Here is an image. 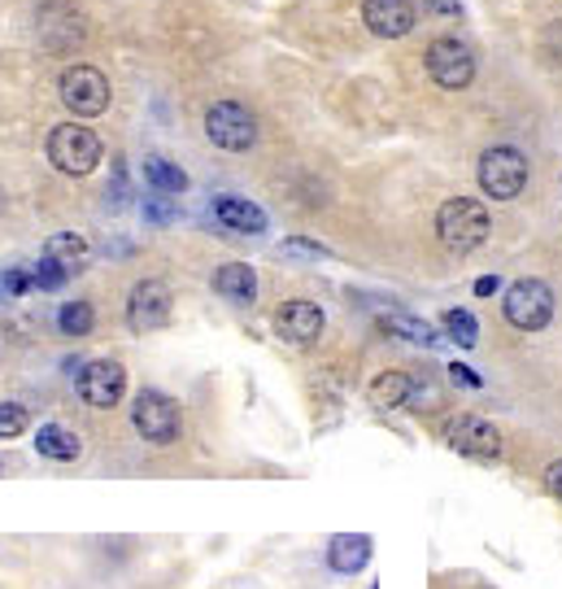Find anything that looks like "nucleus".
<instances>
[{
  "instance_id": "nucleus-1",
  "label": "nucleus",
  "mask_w": 562,
  "mask_h": 589,
  "mask_svg": "<svg viewBox=\"0 0 562 589\" xmlns=\"http://www.w3.org/2000/svg\"><path fill=\"white\" fill-rule=\"evenodd\" d=\"M489 232H493L489 210H484V201H476V197H454V201H445V206L436 210V236H441V245H445L449 254H471V250H480V245L489 241Z\"/></svg>"
},
{
  "instance_id": "nucleus-2",
  "label": "nucleus",
  "mask_w": 562,
  "mask_h": 589,
  "mask_svg": "<svg viewBox=\"0 0 562 589\" xmlns=\"http://www.w3.org/2000/svg\"><path fill=\"white\" fill-rule=\"evenodd\" d=\"M480 188L493 197V201H515L524 188H528V158L511 145H493L480 153Z\"/></svg>"
},
{
  "instance_id": "nucleus-3",
  "label": "nucleus",
  "mask_w": 562,
  "mask_h": 589,
  "mask_svg": "<svg viewBox=\"0 0 562 589\" xmlns=\"http://www.w3.org/2000/svg\"><path fill=\"white\" fill-rule=\"evenodd\" d=\"M48 162H52L61 175H92L96 162H101V140H96V131H87V127H79V123L52 127V136H48Z\"/></svg>"
},
{
  "instance_id": "nucleus-4",
  "label": "nucleus",
  "mask_w": 562,
  "mask_h": 589,
  "mask_svg": "<svg viewBox=\"0 0 562 589\" xmlns=\"http://www.w3.org/2000/svg\"><path fill=\"white\" fill-rule=\"evenodd\" d=\"M428 74H432L436 88L463 92V88H471V79H476V53H471L467 39H458V35H436V39L428 44Z\"/></svg>"
},
{
  "instance_id": "nucleus-5",
  "label": "nucleus",
  "mask_w": 562,
  "mask_h": 589,
  "mask_svg": "<svg viewBox=\"0 0 562 589\" xmlns=\"http://www.w3.org/2000/svg\"><path fill=\"white\" fill-rule=\"evenodd\" d=\"M206 136L227 153H249L258 145V118L241 101H214L206 109Z\"/></svg>"
},
{
  "instance_id": "nucleus-6",
  "label": "nucleus",
  "mask_w": 562,
  "mask_h": 589,
  "mask_svg": "<svg viewBox=\"0 0 562 589\" xmlns=\"http://www.w3.org/2000/svg\"><path fill=\"white\" fill-rule=\"evenodd\" d=\"M441 441L476 463H493L502 459V432L484 419V415H454L441 424Z\"/></svg>"
},
{
  "instance_id": "nucleus-7",
  "label": "nucleus",
  "mask_w": 562,
  "mask_h": 589,
  "mask_svg": "<svg viewBox=\"0 0 562 589\" xmlns=\"http://www.w3.org/2000/svg\"><path fill=\"white\" fill-rule=\"evenodd\" d=\"M502 310H506V323H511V327H519V332H541V327L554 319V293H550L546 280H515V285L506 289Z\"/></svg>"
},
{
  "instance_id": "nucleus-8",
  "label": "nucleus",
  "mask_w": 562,
  "mask_h": 589,
  "mask_svg": "<svg viewBox=\"0 0 562 589\" xmlns=\"http://www.w3.org/2000/svg\"><path fill=\"white\" fill-rule=\"evenodd\" d=\"M57 92H61V105L74 109V118H96L109 109V79L96 66H70Z\"/></svg>"
},
{
  "instance_id": "nucleus-9",
  "label": "nucleus",
  "mask_w": 562,
  "mask_h": 589,
  "mask_svg": "<svg viewBox=\"0 0 562 589\" xmlns=\"http://www.w3.org/2000/svg\"><path fill=\"white\" fill-rule=\"evenodd\" d=\"M131 424L149 446H171L179 437V406L162 389H144L131 406Z\"/></svg>"
},
{
  "instance_id": "nucleus-10",
  "label": "nucleus",
  "mask_w": 562,
  "mask_h": 589,
  "mask_svg": "<svg viewBox=\"0 0 562 589\" xmlns=\"http://www.w3.org/2000/svg\"><path fill=\"white\" fill-rule=\"evenodd\" d=\"M122 389H127V371H122V362H114V358H96V362H83V367H79V397H83L87 406L109 411V406H118Z\"/></svg>"
},
{
  "instance_id": "nucleus-11",
  "label": "nucleus",
  "mask_w": 562,
  "mask_h": 589,
  "mask_svg": "<svg viewBox=\"0 0 562 589\" xmlns=\"http://www.w3.org/2000/svg\"><path fill=\"white\" fill-rule=\"evenodd\" d=\"M171 319V289L162 280H140L127 297V323L136 332H157Z\"/></svg>"
},
{
  "instance_id": "nucleus-12",
  "label": "nucleus",
  "mask_w": 562,
  "mask_h": 589,
  "mask_svg": "<svg viewBox=\"0 0 562 589\" xmlns=\"http://www.w3.org/2000/svg\"><path fill=\"white\" fill-rule=\"evenodd\" d=\"M414 18H419L414 0H362V22H366V31L379 35V39H401V35H410V31H414Z\"/></svg>"
},
{
  "instance_id": "nucleus-13",
  "label": "nucleus",
  "mask_w": 562,
  "mask_h": 589,
  "mask_svg": "<svg viewBox=\"0 0 562 589\" xmlns=\"http://www.w3.org/2000/svg\"><path fill=\"white\" fill-rule=\"evenodd\" d=\"M323 323H327L323 305H314L305 297L283 301L280 310H276V332H280L283 340H292V345H314L323 336Z\"/></svg>"
},
{
  "instance_id": "nucleus-14",
  "label": "nucleus",
  "mask_w": 562,
  "mask_h": 589,
  "mask_svg": "<svg viewBox=\"0 0 562 589\" xmlns=\"http://www.w3.org/2000/svg\"><path fill=\"white\" fill-rule=\"evenodd\" d=\"M214 219L223 223V228H232V232H245V236H258V232H267V210L262 206H254V201H245V197H214Z\"/></svg>"
},
{
  "instance_id": "nucleus-15",
  "label": "nucleus",
  "mask_w": 562,
  "mask_h": 589,
  "mask_svg": "<svg viewBox=\"0 0 562 589\" xmlns=\"http://www.w3.org/2000/svg\"><path fill=\"white\" fill-rule=\"evenodd\" d=\"M44 258L57 263L66 276H79V272L92 263V245H87V236H79V232H57V236H48Z\"/></svg>"
},
{
  "instance_id": "nucleus-16",
  "label": "nucleus",
  "mask_w": 562,
  "mask_h": 589,
  "mask_svg": "<svg viewBox=\"0 0 562 589\" xmlns=\"http://www.w3.org/2000/svg\"><path fill=\"white\" fill-rule=\"evenodd\" d=\"M214 293L227 297L232 305H254V297H258V276H254V267H249V263H223V267L214 272Z\"/></svg>"
},
{
  "instance_id": "nucleus-17",
  "label": "nucleus",
  "mask_w": 562,
  "mask_h": 589,
  "mask_svg": "<svg viewBox=\"0 0 562 589\" xmlns=\"http://www.w3.org/2000/svg\"><path fill=\"white\" fill-rule=\"evenodd\" d=\"M366 559H371V538H362V533H340V538H331V546H327L331 573L353 577V573L366 568Z\"/></svg>"
},
{
  "instance_id": "nucleus-18",
  "label": "nucleus",
  "mask_w": 562,
  "mask_h": 589,
  "mask_svg": "<svg viewBox=\"0 0 562 589\" xmlns=\"http://www.w3.org/2000/svg\"><path fill=\"white\" fill-rule=\"evenodd\" d=\"M371 402H375L379 411L410 406V402H414V380H410L406 371H384V376H375V384H371Z\"/></svg>"
},
{
  "instance_id": "nucleus-19",
  "label": "nucleus",
  "mask_w": 562,
  "mask_h": 589,
  "mask_svg": "<svg viewBox=\"0 0 562 589\" xmlns=\"http://www.w3.org/2000/svg\"><path fill=\"white\" fill-rule=\"evenodd\" d=\"M35 450H39L44 459H52V463H74L79 450H83V441H79L70 428H61V424H44V428L35 432Z\"/></svg>"
},
{
  "instance_id": "nucleus-20",
  "label": "nucleus",
  "mask_w": 562,
  "mask_h": 589,
  "mask_svg": "<svg viewBox=\"0 0 562 589\" xmlns=\"http://www.w3.org/2000/svg\"><path fill=\"white\" fill-rule=\"evenodd\" d=\"M144 180H149V188H153V193H162V197H175V193H184V188H188L184 166H175V162H171V158H162V153H149V158H144Z\"/></svg>"
},
{
  "instance_id": "nucleus-21",
  "label": "nucleus",
  "mask_w": 562,
  "mask_h": 589,
  "mask_svg": "<svg viewBox=\"0 0 562 589\" xmlns=\"http://www.w3.org/2000/svg\"><path fill=\"white\" fill-rule=\"evenodd\" d=\"M379 323H384V332H393V336H401V340H414V345H441L436 327L423 323V319H414V314H384Z\"/></svg>"
},
{
  "instance_id": "nucleus-22",
  "label": "nucleus",
  "mask_w": 562,
  "mask_h": 589,
  "mask_svg": "<svg viewBox=\"0 0 562 589\" xmlns=\"http://www.w3.org/2000/svg\"><path fill=\"white\" fill-rule=\"evenodd\" d=\"M57 327H61L66 336H87V332L96 327V310H92L87 301H66L61 314H57Z\"/></svg>"
},
{
  "instance_id": "nucleus-23",
  "label": "nucleus",
  "mask_w": 562,
  "mask_h": 589,
  "mask_svg": "<svg viewBox=\"0 0 562 589\" xmlns=\"http://www.w3.org/2000/svg\"><path fill=\"white\" fill-rule=\"evenodd\" d=\"M441 323H445V336H449V340H458L463 349H471V345L480 340V327H476V319H471L467 310H445V314H441Z\"/></svg>"
},
{
  "instance_id": "nucleus-24",
  "label": "nucleus",
  "mask_w": 562,
  "mask_h": 589,
  "mask_svg": "<svg viewBox=\"0 0 562 589\" xmlns=\"http://www.w3.org/2000/svg\"><path fill=\"white\" fill-rule=\"evenodd\" d=\"M26 424H31L26 406H17V402H0V437H4V441L22 437V432H26Z\"/></svg>"
},
{
  "instance_id": "nucleus-25",
  "label": "nucleus",
  "mask_w": 562,
  "mask_h": 589,
  "mask_svg": "<svg viewBox=\"0 0 562 589\" xmlns=\"http://www.w3.org/2000/svg\"><path fill=\"white\" fill-rule=\"evenodd\" d=\"M66 280H70V276H66L57 263H48V258H39V263L31 267V285H35L39 293H52V289H61Z\"/></svg>"
},
{
  "instance_id": "nucleus-26",
  "label": "nucleus",
  "mask_w": 562,
  "mask_h": 589,
  "mask_svg": "<svg viewBox=\"0 0 562 589\" xmlns=\"http://www.w3.org/2000/svg\"><path fill=\"white\" fill-rule=\"evenodd\" d=\"M26 289H35L26 267H9V272H0V301H13V297H22Z\"/></svg>"
},
{
  "instance_id": "nucleus-27",
  "label": "nucleus",
  "mask_w": 562,
  "mask_h": 589,
  "mask_svg": "<svg viewBox=\"0 0 562 589\" xmlns=\"http://www.w3.org/2000/svg\"><path fill=\"white\" fill-rule=\"evenodd\" d=\"M283 250L288 254H301V258H323L327 254L323 245H309V241H283Z\"/></svg>"
},
{
  "instance_id": "nucleus-28",
  "label": "nucleus",
  "mask_w": 562,
  "mask_h": 589,
  "mask_svg": "<svg viewBox=\"0 0 562 589\" xmlns=\"http://www.w3.org/2000/svg\"><path fill=\"white\" fill-rule=\"evenodd\" d=\"M449 376H454V384H467V389H480V384H484V380H480L471 367H458V362L449 367Z\"/></svg>"
},
{
  "instance_id": "nucleus-29",
  "label": "nucleus",
  "mask_w": 562,
  "mask_h": 589,
  "mask_svg": "<svg viewBox=\"0 0 562 589\" xmlns=\"http://www.w3.org/2000/svg\"><path fill=\"white\" fill-rule=\"evenodd\" d=\"M546 489H550V494H554V498L562 503V459L546 467Z\"/></svg>"
},
{
  "instance_id": "nucleus-30",
  "label": "nucleus",
  "mask_w": 562,
  "mask_h": 589,
  "mask_svg": "<svg viewBox=\"0 0 562 589\" xmlns=\"http://www.w3.org/2000/svg\"><path fill=\"white\" fill-rule=\"evenodd\" d=\"M144 210H149V219H153V223H166V219H171V215H175V210H171V206H166V201H149V206H144Z\"/></svg>"
},
{
  "instance_id": "nucleus-31",
  "label": "nucleus",
  "mask_w": 562,
  "mask_h": 589,
  "mask_svg": "<svg viewBox=\"0 0 562 589\" xmlns=\"http://www.w3.org/2000/svg\"><path fill=\"white\" fill-rule=\"evenodd\" d=\"M432 13H445V18H454L458 13V0H423Z\"/></svg>"
},
{
  "instance_id": "nucleus-32",
  "label": "nucleus",
  "mask_w": 562,
  "mask_h": 589,
  "mask_svg": "<svg viewBox=\"0 0 562 589\" xmlns=\"http://www.w3.org/2000/svg\"><path fill=\"white\" fill-rule=\"evenodd\" d=\"M497 285H502L497 276H484V280H476V293H480V297H493V293H497Z\"/></svg>"
},
{
  "instance_id": "nucleus-33",
  "label": "nucleus",
  "mask_w": 562,
  "mask_h": 589,
  "mask_svg": "<svg viewBox=\"0 0 562 589\" xmlns=\"http://www.w3.org/2000/svg\"><path fill=\"white\" fill-rule=\"evenodd\" d=\"M0 201H4V197H0Z\"/></svg>"
},
{
  "instance_id": "nucleus-34",
  "label": "nucleus",
  "mask_w": 562,
  "mask_h": 589,
  "mask_svg": "<svg viewBox=\"0 0 562 589\" xmlns=\"http://www.w3.org/2000/svg\"><path fill=\"white\" fill-rule=\"evenodd\" d=\"M371 589H375V586H371Z\"/></svg>"
},
{
  "instance_id": "nucleus-35",
  "label": "nucleus",
  "mask_w": 562,
  "mask_h": 589,
  "mask_svg": "<svg viewBox=\"0 0 562 589\" xmlns=\"http://www.w3.org/2000/svg\"><path fill=\"white\" fill-rule=\"evenodd\" d=\"M484 589H489V586H484Z\"/></svg>"
}]
</instances>
